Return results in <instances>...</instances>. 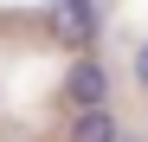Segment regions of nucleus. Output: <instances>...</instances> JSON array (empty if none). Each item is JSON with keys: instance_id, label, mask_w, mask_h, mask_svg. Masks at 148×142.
<instances>
[{"instance_id": "f257e3e1", "label": "nucleus", "mask_w": 148, "mask_h": 142, "mask_svg": "<svg viewBox=\"0 0 148 142\" xmlns=\"http://www.w3.org/2000/svg\"><path fill=\"white\" fill-rule=\"evenodd\" d=\"M64 103L71 110H97V103H110V71L97 65V58H77L64 71Z\"/></svg>"}, {"instance_id": "f03ea898", "label": "nucleus", "mask_w": 148, "mask_h": 142, "mask_svg": "<svg viewBox=\"0 0 148 142\" xmlns=\"http://www.w3.org/2000/svg\"><path fill=\"white\" fill-rule=\"evenodd\" d=\"M71 142H122V123H116V110H110V103H97V110H77V116H71Z\"/></svg>"}, {"instance_id": "7ed1b4c3", "label": "nucleus", "mask_w": 148, "mask_h": 142, "mask_svg": "<svg viewBox=\"0 0 148 142\" xmlns=\"http://www.w3.org/2000/svg\"><path fill=\"white\" fill-rule=\"evenodd\" d=\"M58 32L64 39H90L97 32V0H64L58 7Z\"/></svg>"}, {"instance_id": "20e7f679", "label": "nucleus", "mask_w": 148, "mask_h": 142, "mask_svg": "<svg viewBox=\"0 0 148 142\" xmlns=\"http://www.w3.org/2000/svg\"><path fill=\"white\" fill-rule=\"evenodd\" d=\"M135 84H142V90H148V39H142V45H135Z\"/></svg>"}]
</instances>
